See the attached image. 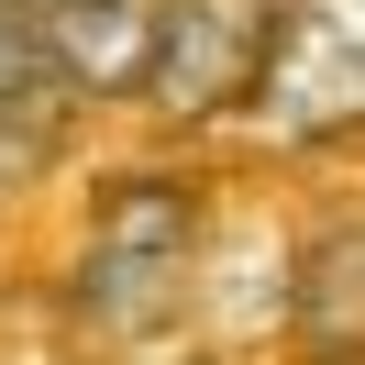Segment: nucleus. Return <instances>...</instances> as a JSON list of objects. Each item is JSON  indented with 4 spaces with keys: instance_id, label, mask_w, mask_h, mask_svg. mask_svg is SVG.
Returning <instances> with one entry per match:
<instances>
[{
    "instance_id": "nucleus-1",
    "label": "nucleus",
    "mask_w": 365,
    "mask_h": 365,
    "mask_svg": "<svg viewBox=\"0 0 365 365\" xmlns=\"http://www.w3.org/2000/svg\"><path fill=\"white\" fill-rule=\"evenodd\" d=\"M188 255H200V200H188V178L122 166L89 200V232H78V266H67L78 332L122 343V354L166 343L178 310H188Z\"/></svg>"
},
{
    "instance_id": "nucleus-4",
    "label": "nucleus",
    "mask_w": 365,
    "mask_h": 365,
    "mask_svg": "<svg viewBox=\"0 0 365 365\" xmlns=\"http://www.w3.org/2000/svg\"><path fill=\"white\" fill-rule=\"evenodd\" d=\"M178 0H56L45 11V67L78 100H144Z\"/></svg>"
},
{
    "instance_id": "nucleus-5",
    "label": "nucleus",
    "mask_w": 365,
    "mask_h": 365,
    "mask_svg": "<svg viewBox=\"0 0 365 365\" xmlns=\"http://www.w3.org/2000/svg\"><path fill=\"white\" fill-rule=\"evenodd\" d=\"M0 11H23V23H45V11H56V0H0Z\"/></svg>"
},
{
    "instance_id": "nucleus-2",
    "label": "nucleus",
    "mask_w": 365,
    "mask_h": 365,
    "mask_svg": "<svg viewBox=\"0 0 365 365\" xmlns=\"http://www.w3.org/2000/svg\"><path fill=\"white\" fill-rule=\"evenodd\" d=\"M277 144H343L365 133V0H288L255 100Z\"/></svg>"
},
{
    "instance_id": "nucleus-3",
    "label": "nucleus",
    "mask_w": 365,
    "mask_h": 365,
    "mask_svg": "<svg viewBox=\"0 0 365 365\" xmlns=\"http://www.w3.org/2000/svg\"><path fill=\"white\" fill-rule=\"evenodd\" d=\"M277 11H288V0H178L144 100H155L166 122L255 111V100H266V56H277Z\"/></svg>"
},
{
    "instance_id": "nucleus-6",
    "label": "nucleus",
    "mask_w": 365,
    "mask_h": 365,
    "mask_svg": "<svg viewBox=\"0 0 365 365\" xmlns=\"http://www.w3.org/2000/svg\"><path fill=\"white\" fill-rule=\"evenodd\" d=\"M133 365H144V354H133ZM155 365H166V354H155Z\"/></svg>"
}]
</instances>
